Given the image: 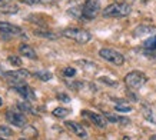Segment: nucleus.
I'll return each mask as SVG.
<instances>
[{
    "label": "nucleus",
    "mask_w": 156,
    "mask_h": 140,
    "mask_svg": "<svg viewBox=\"0 0 156 140\" xmlns=\"http://www.w3.org/2000/svg\"><path fill=\"white\" fill-rule=\"evenodd\" d=\"M99 80L102 83H106L108 86H110V87H118L119 86V83L116 80H112V79H109V77H99Z\"/></svg>",
    "instance_id": "5701e85b"
},
{
    "label": "nucleus",
    "mask_w": 156,
    "mask_h": 140,
    "mask_svg": "<svg viewBox=\"0 0 156 140\" xmlns=\"http://www.w3.org/2000/svg\"><path fill=\"white\" fill-rule=\"evenodd\" d=\"M0 32L2 33H6L9 36H24L23 33V29L16 26V24H12V23H7V22H2L0 20ZM26 37V36H24Z\"/></svg>",
    "instance_id": "6e6552de"
},
{
    "label": "nucleus",
    "mask_w": 156,
    "mask_h": 140,
    "mask_svg": "<svg viewBox=\"0 0 156 140\" xmlns=\"http://www.w3.org/2000/svg\"><path fill=\"white\" fill-rule=\"evenodd\" d=\"M116 2H122V0H116Z\"/></svg>",
    "instance_id": "c9c22d12"
},
{
    "label": "nucleus",
    "mask_w": 156,
    "mask_h": 140,
    "mask_svg": "<svg viewBox=\"0 0 156 140\" xmlns=\"http://www.w3.org/2000/svg\"><path fill=\"white\" fill-rule=\"evenodd\" d=\"M30 73H29L27 70L24 69H20V70H16V72H5V75H3V79H6L12 84V87L16 86V84H20V83H24V80L27 79Z\"/></svg>",
    "instance_id": "39448f33"
},
{
    "label": "nucleus",
    "mask_w": 156,
    "mask_h": 140,
    "mask_svg": "<svg viewBox=\"0 0 156 140\" xmlns=\"http://www.w3.org/2000/svg\"><path fill=\"white\" fill-rule=\"evenodd\" d=\"M65 126H66L73 135L77 136V137H80V139H83V140L87 139V133H86L85 127L82 126V124L75 123V121H65Z\"/></svg>",
    "instance_id": "9d476101"
},
{
    "label": "nucleus",
    "mask_w": 156,
    "mask_h": 140,
    "mask_svg": "<svg viewBox=\"0 0 156 140\" xmlns=\"http://www.w3.org/2000/svg\"><path fill=\"white\" fill-rule=\"evenodd\" d=\"M10 0H0V6H3V5H7Z\"/></svg>",
    "instance_id": "c756f323"
},
{
    "label": "nucleus",
    "mask_w": 156,
    "mask_h": 140,
    "mask_svg": "<svg viewBox=\"0 0 156 140\" xmlns=\"http://www.w3.org/2000/svg\"><path fill=\"white\" fill-rule=\"evenodd\" d=\"M155 32H156V27L142 24V26H137V27L133 30V36H135V37H140V36H145V34H152V33H155Z\"/></svg>",
    "instance_id": "f8f14e48"
},
{
    "label": "nucleus",
    "mask_w": 156,
    "mask_h": 140,
    "mask_svg": "<svg viewBox=\"0 0 156 140\" xmlns=\"http://www.w3.org/2000/svg\"><path fill=\"white\" fill-rule=\"evenodd\" d=\"M17 107H19L22 112L30 113V114H36V110H33V107L30 106V103H29L27 100H24V102H19L17 103Z\"/></svg>",
    "instance_id": "a211bd4d"
},
{
    "label": "nucleus",
    "mask_w": 156,
    "mask_h": 140,
    "mask_svg": "<svg viewBox=\"0 0 156 140\" xmlns=\"http://www.w3.org/2000/svg\"><path fill=\"white\" fill-rule=\"evenodd\" d=\"M80 114L83 117H87V119H89L93 124H96L98 127H105L106 126V120H105V117L100 116V114H98V113L89 112V110H83Z\"/></svg>",
    "instance_id": "9b49d317"
},
{
    "label": "nucleus",
    "mask_w": 156,
    "mask_h": 140,
    "mask_svg": "<svg viewBox=\"0 0 156 140\" xmlns=\"http://www.w3.org/2000/svg\"><path fill=\"white\" fill-rule=\"evenodd\" d=\"M100 12L99 0H85V5L82 6V16L83 20H93Z\"/></svg>",
    "instance_id": "7ed1b4c3"
},
{
    "label": "nucleus",
    "mask_w": 156,
    "mask_h": 140,
    "mask_svg": "<svg viewBox=\"0 0 156 140\" xmlns=\"http://www.w3.org/2000/svg\"><path fill=\"white\" fill-rule=\"evenodd\" d=\"M44 3H55V2H59V0H42Z\"/></svg>",
    "instance_id": "7c9ffc66"
},
{
    "label": "nucleus",
    "mask_w": 156,
    "mask_h": 140,
    "mask_svg": "<svg viewBox=\"0 0 156 140\" xmlns=\"http://www.w3.org/2000/svg\"><path fill=\"white\" fill-rule=\"evenodd\" d=\"M105 119H108L112 123H122V124H128L129 123V119H126V117H119L115 116V114H110V113H105Z\"/></svg>",
    "instance_id": "f3484780"
},
{
    "label": "nucleus",
    "mask_w": 156,
    "mask_h": 140,
    "mask_svg": "<svg viewBox=\"0 0 156 140\" xmlns=\"http://www.w3.org/2000/svg\"><path fill=\"white\" fill-rule=\"evenodd\" d=\"M19 51L23 54L24 57H29V59H37V54L36 51L33 50V47H30L29 44H20L19 46Z\"/></svg>",
    "instance_id": "ddd939ff"
},
{
    "label": "nucleus",
    "mask_w": 156,
    "mask_h": 140,
    "mask_svg": "<svg viewBox=\"0 0 156 140\" xmlns=\"http://www.w3.org/2000/svg\"><path fill=\"white\" fill-rule=\"evenodd\" d=\"M151 140H156V136H153V137H151Z\"/></svg>",
    "instance_id": "473e14b6"
},
{
    "label": "nucleus",
    "mask_w": 156,
    "mask_h": 140,
    "mask_svg": "<svg viewBox=\"0 0 156 140\" xmlns=\"http://www.w3.org/2000/svg\"><path fill=\"white\" fill-rule=\"evenodd\" d=\"M115 110H116V112H120V113H129V112H132V106L125 104V103H118V104L115 106Z\"/></svg>",
    "instance_id": "4be33fe9"
},
{
    "label": "nucleus",
    "mask_w": 156,
    "mask_h": 140,
    "mask_svg": "<svg viewBox=\"0 0 156 140\" xmlns=\"http://www.w3.org/2000/svg\"><path fill=\"white\" fill-rule=\"evenodd\" d=\"M143 47L146 50H156V36H151L143 42Z\"/></svg>",
    "instance_id": "aec40b11"
},
{
    "label": "nucleus",
    "mask_w": 156,
    "mask_h": 140,
    "mask_svg": "<svg viewBox=\"0 0 156 140\" xmlns=\"http://www.w3.org/2000/svg\"><path fill=\"white\" fill-rule=\"evenodd\" d=\"M19 140H30V139H26V137H24V139H19Z\"/></svg>",
    "instance_id": "72a5a7b5"
},
{
    "label": "nucleus",
    "mask_w": 156,
    "mask_h": 140,
    "mask_svg": "<svg viewBox=\"0 0 156 140\" xmlns=\"http://www.w3.org/2000/svg\"><path fill=\"white\" fill-rule=\"evenodd\" d=\"M75 75H76L75 67H66V69H63V76L65 77H75Z\"/></svg>",
    "instance_id": "b1692460"
},
{
    "label": "nucleus",
    "mask_w": 156,
    "mask_h": 140,
    "mask_svg": "<svg viewBox=\"0 0 156 140\" xmlns=\"http://www.w3.org/2000/svg\"><path fill=\"white\" fill-rule=\"evenodd\" d=\"M19 2H22L24 5H36V3L42 2V0H19Z\"/></svg>",
    "instance_id": "c85d7f7f"
},
{
    "label": "nucleus",
    "mask_w": 156,
    "mask_h": 140,
    "mask_svg": "<svg viewBox=\"0 0 156 140\" xmlns=\"http://www.w3.org/2000/svg\"><path fill=\"white\" fill-rule=\"evenodd\" d=\"M34 76L37 77V79L43 80V82H48V80H52L53 75L50 72H46V70H39V72H34Z\"/></svg>",
    "instance_id": "6ab92c4d"
},
{
    "label": "nucleus",
    "mask_w": 156,
    "mask_h": 140,
    "mask_svg": "<svg viewBox=\"0 0 156 140\" xmlns=\"http://www.w3.org/2000/svg\"><path fill=\"white\" fill-rule=\"evenodd\" d=\"M123 140H129V137H125V139H123Z\"/></svg>",
    "instance_id": "f704fd0d"
},
{
    "label": "nucleus",
    "mask_w": 156,
    "mask_h": 140,
    "mask_svg": "<svg viewBox=\"0 0 156 140\" xmlns=\"http://www.w3.org/2000/svg\"><path fill=\"white\" fill-rule=\"evenodd\" d=\"M57 100L65 102V103H69V102H70V97H69L66 93H57Z\"/></svg>",
    "instance_id": "bb28decb"
},
{
    "label": "nucleus",
    "mask_w": 156,
    "mask_h": 140,
    "mask_svg": "<svg viewBox=\"0 0 156 140\" xmlns=\"http://www.w3.org/2000/svg\"><path fill=\"white\" fill-rule=\"evenodd\" d=\"M142 113L146 120L152 121V123H156V113L149 104H142Z\"/></svg>",
    "instance_id": "4468645a"
},
{
    "label": "nucleus",
    "mask_w": 156,
    "mask_h": 140,
    "mask_svg": "<svg viewBox=\"0 0 156 140\" xmlns=\"http://www.w3.org/2000/svg\"><path fill=\"white\" fill-rule=\"evenodd\" d=\"M0 136H12V129L7 126H0Z\"/></svg>",
    "instance_id": "a878e982"
},
{
    "label": "nucleus",
    "mask_w": 156,
    "mask_h": 140,
    "mask_svg": "<svg viewBox=\"0 0 156 140\" xmlns=\"http://www.w3.org/2000/svg\"><path fill=\"white\" fill-rule=\"evenodd\" d=\"M147 82V76L143 73V72H137V70H135V72H130V73H128L126 75V77H125V83L128 84V87H130V89H140L143 84Z\"/></svg>",
    "instance_id": "20e7f679"
},
{
    "label": "nucleus",
    "mask_w": 156,
    "mask_h": 140,
    "mask_svg": "<svg viewBox=\"0 0 156 140\" xmlns=\"http://www.w3.org/2000/svg\"><path fill=\"white\" fill-rule=\"evenodd\" d=\"M33 33H34V36L44 37V39H52V40H55L57 37V34H55V33L48 30V29H34Z\"/></svg>",
    "instance_id": "2eb2a0df"
},
{
    "label": "nucleus",
    "mask_w": 156,
    "mask_h": 140,
    "mask_svg": "<svg viewBox=\"0 0 156 140\" xmlns=\"http://www.w3.org/2000/svg\"><path fill=\"white\" fill-rule=\"evenodd\" d=\"M0 140H5V139H0Z\"/></svg>",
    "instance_id": "e433bc0d"
},
{
    "label": "nucleus",
    "mask_w": 156,
    "mask_h": 140,
    "mask_svg": "<svg viewBox=\"0 0 156 140\" xmlns=\"http://www.w3.org/2000/svg\"><path fill=\"white\" fill-rule=\"evenodd\" d=\"M145 56L149 57L151 60L156 61V50H145Z\"/></svg>",
    "instance_id": "cd10ccee"
},
{
    "label": "nucleus",
    "mask_w": 156,
    "mask_h": 140,
    "mask_svg": "<svg viewBox=\"0 0 156 140\" xmlns=\"http://www.w3.org/2000/svg\"><path fill=\"white\" fill-rule=\"evenodd\" d=\"M6 120L12 123L13 126L16 127H24L27 124V120H26V116H24L23 113H20L19 110H16V109H9L7 112H6Z\"/></svg>",
    "instance_id": "0eeeda50"
},
{
    "label": "nucleus",
    "mask_w": 156,
    "mask_h": 140,
    "mask_svg": "<svg viewBox=\"0 0 156 140\" xmlns=\"http://www.w3.org/2000/svg\"><path fill=\"white\" fill-rule=\"evenodd\" d=\"M2 104H3V100H2V97H0V106H2Z\"/></svg>",
    "instance_id": "2f4dec72"
},
{
    "label": "nucleus",
    "mask_w": 156,
    "mask_h": 140,
    "mask_svg": "<svg viewBox=\"0 0 156 140\" xmlns=\"http://www.w3.org/2000/svg\"><path fill=\"white\" fill-rule=\"evenodd\" d=\"M62 36L70 39L73 42L79 43V44H86L90 42L92 34L89 32H86L83 29H77V27H67L62 30Z\"/></svg>",
    "instance_id": "f257e3e1"
},
{
    "label": "nucleus",
    "mask_w": 156,
    "mask_h": 140,
    "mask_svg": "<svg viewBox=\"0 0 156 140\" xmlns=\"http://www.w3.org/2000/svg\"><path fill=\"white\" fill-rule=\"evenodd\" d=\"M19 12V6L14 5V3H7V5L0 6V13H5V14H13Z\"/></svg>",
    "instance_id": "dca6fc26"
},
{
    "label": "nucleus",
    "mask_w": 156,
    "mask_h": 140,
    "mask_svg": "<svg viewBox=\"0 0 156 140\" xmlns=\"http://www.w3.org/2000/svg\"><path fill=\"white\" fill-rule=\"evenodd\" d=\"M129 13H130V6L128 3H113L102 12L103 17H125Z\"/></svg>",
    "instance_id": "f03ea898"
},
{
    "label": "nucleus",
    "mask_w": 156,
    "mask_h": 140,
    "mask_svg": "<svg viewBox=\"0 0 156 140\" xmlns=\"http://www.w3.org/2000/svg\"><path fill=\"white\" fill-rule=\"evenodd\" d=\"M70 113V110L69 109H65V107H56L55 110H53V116L56 117H60V119H63V117H66L67 114Z\"/></svg>",
    "instance_id": "412c9836"
},
{
    "label": "nucleus",
    "mask_w": 156,
    "mask_h": 140,
    "mask_svg": "<svg viewBox=\"0 0 156 140\" xmlns=\"http://www.w3.org/2000/svg\"><path fill=\"white\" fill-rule=\"evenodd\" d=\"M14 90L17 92V93L22 94V97H24V100H27V102H33L34 99H36V94L32 90V87L26 83H20V84H16L13 86Z\"/></svg>",
    "instance_id": "1a4fd4ad"
},
{
    "label": "nucleus",
    "mask_w": 156,
    "mask_h": 140,
    "mask_svg": "<svg viewBox=\"0 0 156 140\" xmlns=\"http://www.w3.org/2000/svg\"><path fill=\"white\" fill-rule=\"evenodd\" d=\"M99 56L116 66H122L123 63H125V57H123L119 51L113 50V49H100Z\"/></svg>",
    "instance_id": "423d86ee"
},
{
    "label": "nucleus",
    "mask_w": 156,
    "mask_h": 140,
    "mask_svg": "<svg viewBox=\"0 0 156 140\" xmlns=\"http://www.w3.org/2000/svg\"><path fill=\"white\" fill-rule=\"evenodd\" d=\"M7 60H9L10 65H14V66H17V67L22 65V59L17 57V56H9L7 57Z\"/></svg>",
    "instance_id": "393cba45"
}]
</instances>
